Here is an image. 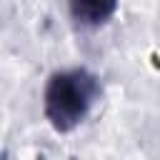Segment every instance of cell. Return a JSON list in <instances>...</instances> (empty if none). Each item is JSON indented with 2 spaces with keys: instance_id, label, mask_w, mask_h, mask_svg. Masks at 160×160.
<instances>
[{
  "instance_id": "7a4b0ae2",
  "label": "cell",
  "mask_w": 160,
  "mask_h": 160,
  "mask_svg": "<svg viewBox=\"0 0 160 160\" xmlns=\"http://www.w3.org/2000/svg\"><path fill=\"white\" fill-rule=\"evenodd\" d=\"M68 10L78 25L100 28L115 15L118 0H68Z\"/></svg>"
},
{
  "instance_id": "6da1fadb",
  "label": "cell",
  "mask_w": 160,
  "mask_h": 160,
  "mask_svg": "<svg viewBox=\"0 0 160 160\" xmlns=\"http://www.w3.org/2000/svg\"><path fill=\"white\" fill-rule=\"evenodd\" d=\"M100 95L102 85L92 70L80 65L55 70L42 90L45 120L58 132H70L92 112Z\"/></svg>"
}]
</instances>
